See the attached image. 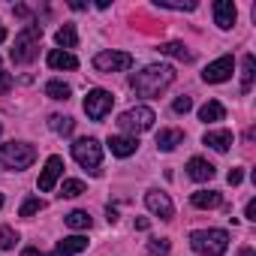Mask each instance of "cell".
I'll return each mask as SVG.
<instances>
[{
    "mask_svg": "<svg viewBox=\"0 0 256 256\" xmlns=\"http://www.w3.org/2000/svg\"><path fill=\"white\" fill-rule=\"evenodd\" d=\"M172 82H175V70H172V66H166V64H151V66H145L142 72H133L130 88H133L139 96H160Z\"/></svg>",
    "mask_w": 256,
    "mask_h": 256,
    "instance_id": "6da1fadb",
    "label": "cell"
},
{
    "mask_svg": "<svg viewBox=\"0 0 256 256\" xmlns=\"http://www.w3.org/2000/svg\"><path fill=\"white\" fill-rule=\"evenodd\" d=\"M190 247L202 256H223L229 247V232L226 229H196L190 232Z\"/></svg>",
    "mask_w": 256,
    "mask_h": 256,
    "instance_id": "7a4b0ae2",
    "label": "cell"
},
{
    "mask_svg": "<svg viewBox=\"0 0 256 256\" xmlns=\"http://www.w3.org/2000/svg\"><path fill=\"white\" fill-rule=\"evenodd\" d=\"M36 160V148L28 145V142H6V145H0V166L4 169H30Z\"/></svg>",
    "mask_w": 256,
    "mask_h": 256,
    "instance_id": "3957f363",
    "label": "cell"
},
{
    "mask_svg": "<svg viewBox=\"0 0 256 256\" xmlns=\"http://www.w3.org/2000/svg\"><path fill=\"white\" fill-rule=\"evenodd\" d=\"M40 40H42V24H24V30L16 36V48H12V60L16 64H30L40 52Z\"/></svg>",
    "mask_w": 256,
    "mask_h": 256,
    "instance_id": "277c9868",
    "label": "cell"
},
{
    "mask_svg": "<svg viewBox=\"0 0 256 256\" xmlns=\"http://www.w3.org/2000/svg\"><path fill=\"white\" fill-rule=\"evenodd\" d=\"M154 120H157L154 108H148V106H136V108H126V112L118 118V126H120V130H126V133H133V136H139V133L151 130Z\"/></svg>",
    "mask_w": 256,
    "mask_h": 256,
    "instance_id": "5b68a950",
    "label": "cell"
},
{
    "mask_svg": "<svg viewBox=\"0 0 256 256\" xmlns=\"http://www.w3.org/2000/svg\"><path fill=\"white\" fill-rule=\"evenodd\" d=\"M72 157L82 169H88L90 175H100V163H102V148L96 139H78L72 145Z\"/></svg>",
    "mask_w": 256,
    "mask_h": 256,
    "instance_id": "8992f818",
    "label": "cell"
},
{
    "mask_svg": "<svg viewBox=\"0 0 256 256\" xmlns=\"http://www.w3.org/2000/svg\"><path fill=\"white\" fill-rule=\"evenodd\" d=\"M112 106H114V96H112L108 90H102V88H94V90H88V96H84V114H88L90 120H102V118L112 112Z\"/></svg>",
    "mask_w": 256,
    "mask_h": 256,
    "instance_id": "52a82bcc",
    "label": "cell"
},
{
    "mask_svg": "<svg viewBox=\"0 0 256 256\" xmlns=\"http://www.w3.org/2000/svg\"><path fill=\"white\" fill-rule=\"evenodd\" d=\"M133 66V54L126 52H100L94 54V70L96 72H126Z\"/></svg>",
    "mask_w": 256,
    "mask_h": 256,
    "instance_id": "ba28073f",
    "label": "cell"
},
{
    "mask_svg": "<svg viewBox=\"0 0 256 256\" xmlns=\"http://www.w3.org/2000/svg\"><path fill=\"white\" fill-rule=\"evenodd\" d=\"M232 70H235V60H232L229 54H223V58H217L214 64H208V66H205L202 78H205V82H211V84H217V82H226V78L232 76Z\"/></svg>",
    "mask_w": 256,
    "mask_h": 256,
    "instance_id": "9c48e42d",
    "label": "cell"
},
{
    "mask_svg": "<svg viewBox=\"0 0 256 256\" xmlns=\"http://www.w3.org/2000/svg\"><path fill=\"white\" fill-rule=\"evenodd\" d=\"M145 205H148L160 220H172V217H175V205H172V199H169L166 193H160V190L145 193Z\"/></svg>",
    "mask_w": 256,
    "mask_h": 256,
    "instance_id": "30bf717a",
    "label": "cell"
},
{
    "mask_svg": "<svg viewBox=\"0 0 256 256\" xmlns=\"http://www.w3.org/2000/svg\"><path fill=\"white\" fill-rule=\"evenodd\" d=\"M60 175H64V160L54 154V157L46 160V169H42V175H40V190H42V193H52Z\"/></svg>",
    "mask_w": 256,
    "mask_h": 256,
    "instance_id": "8fae6325",
    "label": "cell"
},
{
    "mask_svg": "<svg viewBox=\"0 0 256 256\" xmlns=\"http://www.w3.org/2000/svg\"><path fill=\"white\" fill-rule=\"evenodd\" d=\"M108 151L114 157H130L139 151V139L136 136H108Z\"/></svg>",
    "mask_w": 256,
    "mask_h": 256,
    "instance_id": "7c38bea8",
    "label": "cell"
},
{
    "mask_svg": "<svg viewBox=\"0 0 256 256\" xmlns=\"http://www.w3.org/2000/svg\"><path fill=\"white\" fill-rule=\"evenodd\" d=\"M235 16H238V10H235L232 0H217V4H214V22H217V28L229 30L235 24Z\"/></svg>",
    "mask_w": 256,
    "mask_h": 256,
    "instance_id": "4fadbf2b",
    "label": "cell"
},
{
    "mask_svg": "<svg viewBox=\"0 0 256 256\" xmlns=\"http://www.w3.org/2000/svg\"><path fill=\"white\" fill-rule=\"evenodd\" d=\"M84 247H88V238H84V235H70V238H64V241L54 244V253H52V256H76V253H82Z\"/></svg>",
    "mask_w": 256,
    "mask_h": 256,
    "instance_id": "5bb4252c",
    "label": "cell"
},
{
    "mask_svg": "<svg viewBox=\"0 0 256 256\" xmlns=\"http://www.w3.org/2000/svg\"><path fill=\"white\" fill-rule=\"evenodd\" d=\"M187 175H190L193 181H211V178H214V163H208V160H202V157H193V160L187 163Z\"/></svg>",
    "mask_w": 256,
    "mask_h": 256,
    "instance_id": "9a60e30c",
    "label": "cell"
},
{
    "mask_svg": "<svg viewBox=\"0 0 256 256\" xmlns=\"http://www.w3.org/2000/svg\"><path fill=\"white\" fill-rule=\"evenodd\" d=\"M202 142L223 154V151H229V148H232V133H229V130H208Z\"/></svg>",
    "mask_w": 256,
    "mask_h": 256,
    "instance_id": "2e32d148",
    "label": "cell"
},
{
    "mask_svg": "<svg viewBox=\"0 0 256 256\" xmlns=\"http://www.w3.org/2000/svg\"><path fill=\"white\" fill-rule=\"evenodd\" d=\"M48 66H52V70H76L78 60H76V54H70V52L52 48V52H48Z\"/></svg>",
    "mask_w": 256,
    "mask_h": 256,
    "instance_id": "e0dca14e",
    "label": "cell"
},
{
    "mask_svg": "<svg viewBox=\"0 0 256 256\" xmlns=\"http://www.w3.org/2000/svg\"><path fill=\"white\" fill-rule=\"evenodd\" d=\"M190 202H193L196 208H217V205H223V196H220L217 190H196V193L190 196Z\"/></svg>",
    "mask_w": 256,
    "mask_h": 256,
    "instance_id": "ac0fdd59",
    "label": "cell"
},
{
    "mask_svg": "<svg viewBox=\"0 0 256 256\" xmlns=\"http://www.w3.org/2000/svg\"><path fill=\"white\" fill-rule=\"evenodd\" d=\"M181 142H184V133L181 130H160L157 133V148L160 151H175Z\"/></svg>",
    "mask_w": 256,
    "mask_h": 256,
    "instance_id": "d6986e66",
    "label": "cell"
},
{
    "mask_svg": "<svg viewBox=\"0 0 256 256\" xmlns=\"http://www.w3.org/2000/svg\"><path fill=\"white\" fill-rule=\"evenodd\" d=\"M223 118H226V108L217 100H211L199 108V120H205V124H214V120H223Z\"/></svg>",
    "mask_w": 256,
    "mask_h": 256,
    "instance_id": "ffe728a7",
    "label": "cell"
},
{
    "mask_svg": "<svg viewBox=\"0 0 256 256\" xmlns=\"http://www.w3.org/2000/svg\"><path fill=\"white\" fill-rule=\"evenodd\" d=\"M160 54L178 58V60H184V64L193 60V52H187V46H181V42H163V46H160Z\"/></svg>",
    "mask_w": 256,
    "mask_h": 256,
    "instance_id": "44dd1931",
    "label": "cell"
},
{
    "mask_svg": "<svg viewBox=\"0 0 256 256\" xmlns=\"http://www.w3.org/2000/svg\"><path fill=\"white\" fill-rule=\"evenodd\" d=\"M48 126H52L54 133H60V136H70L72 126H76V120L66 118V114H52V118H48Z\"/></svg>",
    "mask_w": 256,
    "mask_h": 256,
    "instance_id": "7402d4cb",
    "label": "cell"
},
{
    "mask_svg": "<svg viewBox=\"0 0 256 256\" xmlns=\"http://www.w3.org/2000/svg\"><path fill=\"white\" fill-rule=\"evenodd\" d=\"M66 226L70 229H90L94 226V217L88 211H70L66 214Z\"/></svg>",
    "mask_w": 256,
    "mask_h": 256,
    "instance_id": "603a6c76",
    "label": "cell"
},
{
    "mask_svg": "<svg viewBox=\"0 0 256 256\" xmlns=\"http://www.w3.org/2000/svg\"><path fill=\"white\" fill-rule=\"evenodd\" d=\"M54 40H58V46H64V48H76V46H78V36H76V28H72V24H64V28L54 34Z\"/></svg>",
    "mask_w": 256,
    "mask_h": 256,
    "instance_id": "cb8c5ba5",
    "label": "cell"
},
{
    "mask_svg": "<svg viewBox=\"0 0 256 256\" xmlns=\"http://www.w3.org/2000/svg\"><path fill=\"white\" fill-rule=\"evenodd\" d=\"M82 193H84V181H78V178H66L60 184V199H76Z\"/></svg>",
    "mask_w": 256,
    "mask_h": 256,
    "instance_id": "d4e9b609",
    "label": "cell"
},
{
    "mask_svg": "<svg viewBox=\"0 0 256 256\" xmlns=\"http://www.w3.org/2000/svg\"><path fill=\"white\" fill-rule=\"evenodd\" d=\"M253 66H256L253 54H244V70H241V90H244V94H247L250 84H253Z\"/></svg>",
    "mask_w": 256,
    "mask_h": 256,
    "instance_id": "484cf974",
    "label": "cell"
},
{
    "mask_svg": "<svg viewBox=\"0 0 256 256\" xmlns=\"http://www.w3.org/2000/svg\"><path fill=\"white\" fill-rule=\"evenodd\" d=\"M70 84H64V82H48L46 84V96H52V100H70Z\"/></svg>",
    "mask_w": 256,
    "mask_h": 256,
    "instance_id": "4316f807",
    "label": "cell"
},
{
    "mask_svg": "<svg viewBox=\"0 0 256 256\" xmlns=\"http://www.w3.org/2000/svg\"><path fill=\"white\" fill-rule=\"evenodd\" d=\"M46 208V199H40V196H30V199H24V205L18 208V214L22 217H34V214H40Z\"/></svg>",
    "mask_w": 256,
    "mask_h": 256,
    "instance_id": "83f0119b",
    "label": "cell"
},
{
    "mask_svg": "<svg viewBox=\"0 0 256 256\" xmlns=\"http://www.w3.org/2000/svg\"><path fill=\"white\" fill-rule=\"evenodd\" d=\"M18 244V232L12 229V226H4V229H0V247H4V250H12Z\"/></svg>",
    "mask_w": 256,
    "mask_h": 256,
    "instance_id": "f1b7e54d",
    "label": "cell"
},
{
    "mask_svg": "<svg viewBox=\"0 0 256 256\" xmlns=\"http://www.w3.org/2000/svg\"><path fill=\"white\" fill-rule=\"evenodd\" d=\"M172 108H175L178 114H187V112L193 108V100H190V96H178V100L172 102Z\"/></svg>",
    "mask_w": 256,
    "mask_h": 256,
    "instance_id": "f546056e",
    "label": "cell"
},
{
    "mask_svg": "<svg viewBox=\"0 0 256 256\" xmlns=\"http://www.w3.org/2000/svg\"><path fill=\"white\" fill-rule=\"evenodd\" d=\"M157 6L160 10H196V4H172V0H157Z\"/></svg>",
    "mask_w": 256,
    "mask_h": 256,
    "instance_id": "4dcf8cb0",
    "label": "cell"
},
{
    "mask_svg": "<svg viewBox=\"0 0 256 256\" xmlns=\"http://www.w3.org/2000/svg\"><path fill=\"white\" fill-rule=\"evenodd\" d=\"M151 253L169 256V241H166V238H154V241H151Z\"/></svg>",
    "mask_w": 256,
    "mask_h": 256,
    "instance_id": "1f68e13d",
    "label": "cell"
},
{
    "mask_svg": "<svg viewBox=\"0 0 256 256\" xmlns=\"http://www.w3.org/2000/svg\"><path fill=\"white\" fill-rule=\"evenodd\" d=\"M10 88H12V78H10V72L0 66V94H10Z\"/></svg>",
    "mask_w": 256,
    "mask_h": 256,
    "instance_id": "d6a6232c",
    "label": "cell"
},
{
    "mask_svg": "<svg viewBox=\"0 0 256 256\" xmlns=\"http://www.w3.org/2000/svg\"><path fill=\"white\" fill-rule=\"evenodd\" d=\"M241 178H244V172H241V169H229V175H226V181H229L232 187H238V184H241Z\"/></svg>",
    "mask_w": 256,
    "mask_h": 256,
    "instance_id": "836d02e7",
    "label": "cell"
},
{
    "mask_svg": "<svg viewBox=\"0 0 256 256\" xmlns=\"http://www.w3.org/2000/svg\"><path fill=\"white\" fill-rule=\"evenodd\" d=\"M244 214H247V220H256V199L247 202V211H244Z\"/></svg>",
    "mask_w": 256,
    "mask_h": 256,
    "instance_id": "e575fe53",
    "label": "cell"
},
{
    "mask_svg": "<svg viewBox=\"0 0 256 256\" xmlns=\"http://www.w3.org/2000/svg\"><path fill=\"white\" fill-rule=\"evenodd\" d=\"M148 226H151V220H148V217H139V220H136V229H148Z\"/></svg>",
    "mask_w": 256,
    "mask_h": 256,
    "instance_id": "d590c367",
    "label": "cell"
},
{
    "mask_svg": "<svg viewBox=\"0 0 256 256\" xmlns=\"http://www.w3.org/2000/svg\"><path fill=\"white\" fill-rule=\"evenodd\" d=\"M106 214H108V223H114V220H118V211H114V208H112V205H108V208H106Z\"/></svg>",
    "mask_w": 256,
    "mask_h": 256,
    "instance_id": "8d00e7d4",
    "label": "cell"
},
{
    "mask_svg": "<svg viewBox=\"0 0 256 256\" xmlns=\"http://www.w3.org/2000/svg\"><path fill=\"white\" fill-rule=\"evenodd\" d=\"M22 256H42V253H40V250H36V247H28V250H24V253H22Z\"/></svg>",
    "mask_w": 256,
    "mask_h": 256,
    "instance_id": "74e56055",
    "label": "cell"
},
{
    "mask_svg": "<svg viewBox=\"0 0 256 256\" xmlns=\"http://www.w3.org/2000/svg\"><path fill=\"white\" fill-rule=\"evenodd\" d=\"M238 256H256V253H253V247H244V250H241Z\"/></svg>",
    "mask_w": 256,
    "mask_h": 256,
    "instance_id": "f35d334b",
    "label": "cell"
},
{
    "mask_svg": "<svg viewBox=\"0 0 256 256\" xmlns=\"http://www.w3.org/2000/svg\"><path fill=\"white\" fill-rule=\"evenodd\" d=\"M0 42H6V28L0 24Z\"/></svg>",
    "mask_w": 256,
    "mask_h": 256,
    "instance_id": "ab89813d",
    "label": "cell"
},
{
    "mask_svg": "<svg viewBox=\"0 0 256 256\" xmlns=\"http://www.w3.org/2000/svg\"><path fill=\"white\" fill-rule=\"evenodd\" d=\"M0 205H4V193H0Z\"/></svg>",
    "mask_w": 256,
    "mask_h": 256,
    "instance_id": "60d3db41",
    "label": "cell"
},
{
    "mask_svg": "<svg viewBox=\"0 0 256 256\" xmlns=\"http://www.w3.org/2000/svg\"><path fill=\"white\" fill-rule=\"evenodd\" d=\"M0 133H4V126H0Z\"/></svg>",
    "mask_w": 256,
    "mask_h": 256,
    "instance_id": "b9f144b4",
    "label": "cell"
}]
</instances>
